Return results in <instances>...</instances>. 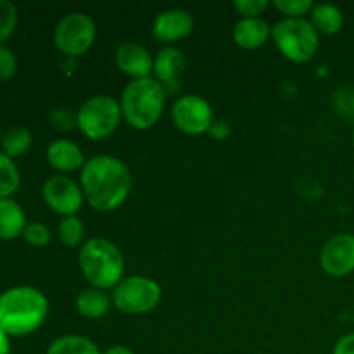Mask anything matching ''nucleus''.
<instances>
[{"instance_id": "f257e3e1", "label": "nucleus", "mask_w": 354, "mask_h": 354, "mask_svg": "<svg viewBox=\"0 0 354 354\" xmlns=\"http://www.w3.org/2000/svg\"><path fill=\"white\" fill-rule=\"evenodd\" d=\"M80 180L85 201L100 213L116 211L130 196V169L121 159L113 156H95L88 159L82 168Z\"/></svg>"}, {"instance_id": "f03ea898", "label": "nucleus", "mask_w": 354, "mask_h": 354, "mask_svg": "<svg viewBox=\"0 0 354 354\" xmlns=\"http://www.w3.org/2000/svg\"><path fill=\"white\" fill-rule=\"evenodd\" d=\"M48 301L40 289L16 286L0 294V328L9 337L33 334L47 320Z\"/></svg>"}, {"instance_id": "7ed1b4c3", "label": "nucleus", "mask_w": 354, "mask_h": 354, "mask_svg": "<svg viewBox=\"0 0 354 354\" xmlns=\"http://www.w3.org/2000/svg\"><path fill=\"white\" fill-rule=\"evenodd\" d=\"M166 90L156 78L131 80L121 93L120 106L123 120L133 130H151L162 116Z\"/></svg>"}, {"instance_id": "20e7f679", "label": "nucleus", "mask_w": 354, "mask_h": 354, "mask_svg": "<svg viewBox=\"0 0 354 354\" xmlns=\"http://www.w3.org/2000/svg\"><path fill=\"white\" fill-rule=\"evenodd\" d=\"M78 265L86 282L97 289H114L124 279L123 252L104 237H93L82 245Z\"/></svg>"}, {"instance_id": "39448f33", "label": "nucleus", "mask_w": 354, "mask_h": 354, "mask_svg": "<svg viewBox=\"0 0 354 354\" xmlns=\"http://www.w3.org/2000/svg\"><path fill=\"white\" fill-rule=\"evenodd\" d=\"M272 38L280 54L290 62H310L320 48V33L308 19H282L273 26Z\"/></svg>"}, {"instance_id": "423d86ee", "label": "nucleus", "mask_w": 354, "mask_h": 354, "mask_svg": "<svg viewBox=\"0 0 354 354\" xmlns=\"http://www.w3.org/2000/svg\"><path fill=\"white\" fill-rule=\"evenodd\" d=\"M120 100L111 95H95L86 99L76 111V128L90 140L111 137L121 124Z\"/></svg>"}, {"instance_id": "0eeeda50", "label": "nucleus", "mask_w": 354, "mask_h": 354, "mask_svg": "<svg viewBox=\"0 0 354 354\" xmlns=\"http://www.w3.org/2000/svg\"><path fill=\"white\" fill-rule=\"evenodd\" d=\"M162 290L156 280L144 275L124 277L113 289V304L124 315H147L159 306Z\"/></svg>"}, {"instance_id": "6e6552de", "label": "nucleus", "mask_w": 354, "mask_h": 354, "mask_svg": "<svg viewBox=\"0 0 354 354\" xmlns=\"http://www.w3.org/2000/svg\"><path fill=\"white\" fill-rule=\"evenodd\" d=\"M95 21L85 12H71L62 17L54 30V44L61 54L75 59L85 55L95 44Z\"/></svg>"}, {"instance_id": "1a4fd4ad", "label": "nucleus", "mask_w": 354, "mask_h": 354, "mask_svg": "<svg viewBox=\"0 0 354 354\" xmlns=\"http://www.w3.org/2000/svg\"><path fill=\"white\" fill-rule=\"evenodd\" d=\"M171 120L175 127L185 135L207 133L213 124V109L209 102L196 93L182 95L171 107Z\"/></svg>"}, {"instance_id": "9d476101", "label": "nucleus", "mask_w": 354, "mask_h": 354, "mask_svg": "<svg viewBox=\"0 0 354 354\" xmlns=\"http://www.w3.org/2000/svg\"><path fill=\"white\" fill-rule=\"evenodd\" d=\"M41 194L45 204L62 218L76 216L85 203L82 185L64 175H55L45 180Z\"/></svg>"}, {"instance_id": "9b49d317", "label": "nucleus", "mask_w": 354, "mask_h": 354, "mask_svg": "<svg viewBox=\"0 0 354 354\" xmlns=\"http://www.w3.org/2000/svg\"><path fill=\"white\" fill-rule=\"evenodd\" d=\"M320 265L327 275L342 279L354 272V235L337 234L325 242Z\"/></svg>"}, {"instance_id": "f8f14e48", "label": "nucleus", "mask_w": 354, "mask_h": 354, "mask_svg": "<svg viewBox=\"0 0 354 354\" xmlns=\"http://www.w3.org/2000/svg\"><path fill=\"white\" fill-rule=\"evenodd\" d=\"M194 31L192 14L183 9H168L159 12L152 21V35L161 44H175Z\"/></svg>"}, {"instance_id": "ddd939ff", "label": "nucleus", "mask_w": 354, "mask_h": 354, "mask_svg": "<svg viewBox=\"0 0 354 354\" xmlns=\"http://www.w3.org/2000/svg\"><path fill=\"white\" fill-rule=\"evenodd\" d=\"M114 62L123 75L133 80L151 78L154 73V59L151 57L147 48L135 41L121 44L114 52Z\"/></svg>"}, {"instance_id": "4468645a", "label": "nucleus", "mask_w": 354, "mask_h": 354, "mask_svg": "<svg viewBox=\"0 0 354 354\" xmlns=\"http://www.w3.org/2000/svg\"><path fill=\"white\" fill-rule=\"evenodd\" d=\"M185 71V57L182 50L166 47L154 57V76L166 92H175L180 86V78Z\"/></svg>"}, {"instance_id": "2eb2a0df", "label": "nucleus", "mask_w": 354, "mask_h": 354, "mask_svg": "<svg viewBox=\"0 0 354 354\" xmlns=\"http://www.w3.org/2000/svg\"><path fill=\"white\" fill-rule=\"evenodd\" d=\"M47 161L54 169L61 173H73L85 166V156L82 149L71 140L59 138L47 147Z\"/></svg>"}, {"instance_id": "dca6fc26", "label": "nucleus", "mask_w": 354, "mask_h": 354, "mask_svg": "<svg viewBox=\"0 0 354 354\" xmlns=\"http://www.w3.org/2000/svg\"><path fill=\"white\" fill-rule=\"evenodd\" d=\"M273 28L261 17L241 19L234 28V41L245 50H256L272 38Z\"/></svg>"}, {"instance_id": "f3484780", "label": "nucleus", "mask_w": 354, "mask_h": 354, "mask_svg": "<svg viewBox=\"0 0 354 354\" xmlns=\"http://www.w3.org/2000/svg\"><path fill=\"white\" fill-rule=\"evenodd\" d=\"M26 214L12 197L0 199V241H14L26 228Z\"/></svg>"}, {"instance_id": "a211bd4d", "label": "nucleus", "mask_w": 354, "mask_h": 354, "mask_svg": "<svg viewBox=\"0 0 354 354\" xmlns=\"http://www.w3.org/2000/svg\"><path fill=\"white\" fill-rule=\"evenodd\" d=\"M111 304L113 299L109 294L97 287H88L76 297V311L88 320H99L106 317L111 310Z\"/></svg>"}, {"instance_id": "6ab92c4d", "label": "nucleus", "mask_w": 354, "mask_h": 354, "mask_svg": "<svg viewBox=\"0 0 354 354\" xmlns=\"http://www.w3.org/2000/svg\"><path fill=\"white\" fill-rule=\"evenodd\" d=\"M310 16L311 24L318 33L335 35L344 26V16H342L341 9L332 3H315Z\"/></svg>"}, {"instance_id": "aec40b11", "label": "nucleus", "mask_w": 354, "mask_h": 354, "mask_svg": "<svg viewBox=\"0 0 354 354\" xmlns=\"http://www.w3.org/2000/svg\"><path fill=\"white\" fill-rule=\"evenodd\" d=\"M45 354H102L95 342L83 335H61L50 342Z\"/></svg>"}, {"instance_id": "412c9836", "label": "nucleus", "mask_w": 354, "mask_h": 354, "mask_svg": "<svg viewBox=\"0 0 354 354\" xmlns=\"http://www.w3.org/2000/svg\"><path fill=\"white\" fill-rule=\"evenodd\" d=\"M31 131L24 127H10L9 130L3 131L2 137V152L6 156H9L10 159L19 158L24 156L31 147Z\"/></svg>"}, {"instance_id": "4be33fe9", "label": "nucleus", "mask_w": 354, "mask_h": 354, "mask_svg": "<svg viewBox=\"0 0 354 354\" xmlns=\"http://www.w3.org/2000/svg\"><path fill=\"white\" fill-rule=\"evenodd\" d=\"M21 175L14 159L0 151V199L12 197V194L19 189Z\"/></svg>"}, {"instance_id": "5701e85b", "label": "nucleus", "mask_w": 354, "mask_h": 354, "mask_svg": "<svg viewBox=\"0 0 354 354\" xmlns=\"http://www.w3.org/2000/svg\"><path fill=\"white\" fill-rule=\"evenodd\" d=\"M57 237L66 248H78L85 239V225L78 216H66L59 221Z\"/></svg>"}, {"instance_id": "b1692460", "label": "nucleus", "mask_w": 354, "mask_h": 354, "mask_svg": "<svg viewBox=\"0 0 354 354\" xmlns=\"http://www.w3.org/2000/svg\"><path fill=\"white\" fill-rule=\"evenodd\" d=\"M273 7L287 19H304L306 14H311L315 3L311 0H275Z\"/></svg>"}, {"instance_id": "393cba45", "label": "nucleus", "mask_w": 354, "mask_h": 354, "mask_svg": "<svg viewBox=\"0 0 354 354\" xmlns=\"http://www.w3.org/2000/svg\"><path fill=\"white\" fill-rule=\"evenodd\" d=\"M17 9L10 0H0V45L14 33L17 26Z\"/></svg>"}, {"instance_id": "a878e982", "label": "nucleus", "mask_w": 354, "mask_h": 354, "mask_svg": "<svg viewBox=\"0 0 354 354\" xmlns=\"http://www.w3.org/2000/svg\"><path fill=\"white\" fill-rule=\"evenodd\" d=\"M50 230L47 225L40 223V221H31L26 225L23 232V239L28 245L31 248H45L50 242Z\"/></svg>"}, {"instance_id": "bb28decb", "label": "nucleus", "mask_w": 354, "mask_h": 354, "mask_svg": "<svg viewBox=\"0 0 354 354\" xmlns=\"http://www.w3.org/2000/svg\"><path fill=\"white\" fill-rule=\"evenodd\" d=\"M268 0H235L234 9L242 16V19L248 17H261V14L268 9Z\"/></svg>"}, {"instance_id": "cd10ccee", "label": "nucleus", "mask_w": 354, "mask_h": 354, "mask_svg": "<svg viewBox=\"0 0 354 354\" xmlns=\"http://www.w3.org/2000/svg\"><path fill=\"white\" fill-rule=\"evenodd\" d=\"M334 107L341 116L354 120V88H341L334 95Z\"/></svg>"}, {"instance_id": "c85d7f7f", "label": "nucleus", "mask_w": 354, "mask_h": 354, "mask_svg": "<svg viewBox=\"0 0 354 354\" xmlns=\"http://www.w3.org/2000/svg\"><path fill=\"white\" fill-rule=\"evenodd\" d=\"M17 71V59L6 45H0V82L10 80Z\"/></svg>"}, {"instance_id": "c756f323", "label": "nucleus", "mask_w": 354, "mask_h": 354, "mask_svg": "<svg viewBox=\"0 0 354 354\" xmlns=\"http://www.w3.org/2000/svg\"><path fill=\"white\" fill-rule=\"evenodd\" d=\"M52 127L59 131H69L76 127V113L69 109H54L48 116Z\"/></svg>"}, {"instance_id": "7c9ffc66", "label": "nucleus", "mask_w": 354, "mask_h": 354, "mask_svg": "<svg viewBox=\"0 0 354 354\" xmlns=\"http://www.w3.org/2000/svg\"><path fill=\"white\" fill-rule=\"evenodd\" d=\"M230 124L227 123L225 120H214L213 124H211L209 131L207 133L211 135V138L213 140H227L228 137H230Z\"/></svg>"}, {"instance_id": "2f4dec72", "label": "nucleus", "mask_w": 354, "mask_h": 354, "mask_svg": "<svg viewBox=\"0 0 354 354\" xmlns=\"http://www.w3.org/2000/svg\"><path fill=\"white\" fill-rule=\"evenodd\" d=\"M332 354H354V334H346L335 342Z\"/></svg>"}, {"instance_id": "473e14b6", "label": "nucleus", "mask_w": 354, "mask_h": 354, "mask_svg": "<svg viewBox=\"0 0 354 354\" xmlns=\"http://www.w3.org/2000/svg\"><path fill=\"white\" fill-rule=\"evenodd\" d=\"M102 354H135V353L131 351L130 348H127V346L114 344V346H111V348L104 349Z\"/></svg>"}, {"instance_id": "72a5a7b5", "label": "nucleus", "mask_w": 354, "mask_h": 354, "mask_svg": "<svg viewBox=\"0 0 354 354\" xmlns=\"http://www.w3.org/2000/svg\"><path fill=\"white\" fill-rule=\"evenodd\" d=\"M0 354H10V341L9 335L0 328Z\"/></svg>"}, {"instance_id": "f704fd0d", "label": "nucleus", "mask_w": 354, "mask_h": 354, "mask_svg": "<svg viewBox=\"0 0 354 354\" xmlns=\"http://www.w3.org/2000/svg\"><path fill=\"white\" fill-rule=\"evenodd\" d=\"M2 137H3V131H2V127H0V144H2Z\"/></svg>"}, {"instance_id": "c9c22d12", "label": "nucleus", "mask_w": 354, "mask_h": 354, "mask_svg": "<svg viewBox=\"0 0 354 354\" xmlns=\"http://www.w3.org/2000/svg\"><path fill=\"white\" fill-rule=\"evenodd\" d=\"M353 147H354V131H353Z\"/></svg>"}]
</instances>
